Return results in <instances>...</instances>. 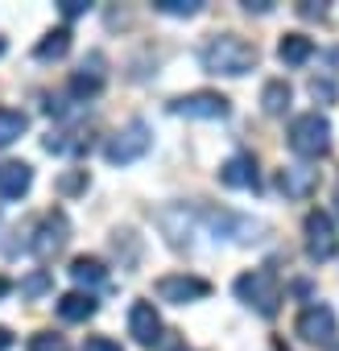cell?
<instances>
[{"mask_svg":"<svg viewBox=\"0 0 339 351\" xmlns=\"http://www.w3.org/2000/svg\"><path fill=\"white\" fill-rule=\"evenodd\" d=\"M199 62L207 75H224V79H240L257 66V46L244 42L240 34H211L199 50Z\"/></svg>","mask_w":339,"mask_h":351,"instance_id":"1","label":"cell"},{"mask_svg":"<svg viewBox=\"0 0 339 351\" xmlns=\"http://www.w3.org/2000/svg\"><path fill=\"white\" fill-rule=\"evenodd\" d=\"M290 149L306 161H318L331 153V120L323 112H302L290 120Z\"/></svg>","mask_w":339,"mask_h":351,"instance_id":"2","label":"cell"},{"mask_svg":"<svg viewBox=\"0 0 339 351\" xmlns=\"http://www.w3.org/2000/svg\"><path fill=\"white\" fill-rule=\"evenodd\" d=\"M236 298H240L244 306H253L257 314L273 318L277 306H281V281H277V273H273L269 265H265V269H248V273L236 277Z\"/></svg>","mask_w":339,"mask_h":351,"instance_id":"3","label":"cell"},{"mask_svg":"<svg viewBox=\"0 0 339 351\" xmlns=\"http://www.w3.org/2000/svg\"><path fill=\"white\" fill-rule=\"evenodd\" d=\"M149 145H153V128H149L145 120H128V124L108 141L104 157H108L112 165H132L137 157H145V153H149Z\"/></svg>","mask_w":339,"mask_h":351,"instance_id":"4","label":"cell"},{"mask_svg":"<svg viewBox=\"0 0 339 351\" xmlns=\"http://www.w3.org/2000/svg\"><path fill=\"white\" fill-rule=\"evenodd\" d=\"M298 335L314 347H335L339 343V318L327 302H310L302 314H298Z\"/></svg>","mask_w":339,"mask_h":351,"instance_id":"5","label":"cell"},{"mask_svg":"<svg viewBox=\"0 0 339 351\" xmlns=\"http://www.w3.org/2000/svg\"><path fill=\"white\" fill-rule=\"evenodd\" d=\"M67 240H71V223H67V215H62V211H46V215L38 219V228H34L30 252H34L38 261H54V256L67 248Z\"/></svg>","mask_w":339,"mask_h":351,"instance_id":"6","label":"cell"},{"mask_svg":"<svg viewBox=\"0 0 339 351\" xmlns=\"http://www.w3.org/2000/svg\"><path fill=\"white\" fill-rule=\"evenodd\" d=\"M203 223L224 236V240H236V244H253L265 236V223L261 219H248V215H236V211H203Z\"/></svg>","mask_w":339,"mask_h":351,"instance_id":"7","label":"cell"},{"mask_svg":"<svg viewBox=\"0 0 339 351\" xmlns=\"http://www.w3.org/2000/svg\"><path fill=\"white\" fill-rule=\"evenodd\" d=\"M302 232H306V256H310V261H331V256H339V232H335V223H331L327 211H310L306 223H302Z\"/></svg>","mask_w":339,"mask_h":351,"instance_id":"8","label":"cell"},{"mask_svg":"<svg viewBox=\"0 0 339 351\" xmlns=\"http://www.w3.org/2000/svg\"><path fill=\"white\" fill-rule=\"evenodd\" d=\"M153 293L161 302H170V306H187V302H203L211 293V285L203 277H195V273H170V277H157Z\"/></svg>","mask_w":339,"mask_h":351,"instance_id":"9","label":"cell"},{"mask_svg":"<svg viewBox=\"0 0 339 351\" xmlns=\"http://www.w3.org/2000/svg\"><path fill=\"white\" fill-rule=\"evenodd\" d=\"M170 112L187 116V120H224L228 116V99L220 91H191V95L170 104Z\"/></svg>","mask_w":339,"mask_h":351,"instance_id":"10","label":"cell"},{"mask_svg":"<svg viewBox=\"0 0 339 351\" xmlns=\"http://www.w3.org/2000/svg\"><path fill=\"white\" fill-rule=\"evenodd\" d=\"M220 182L232 191H261V173H257V157L253 153H232L220 165Z\"/></svg>","mask_w":339,"mask_h":351,"instance_id":"11","label":"cell"},{"mask_svg":"<svg viewBox=\"0 0 339 351\" xmlns=\"http://www.w3.org/2000/svg\"><path fill=\"white\" fill-rule=\"evenodd\" d=\"M128 335L141 347H157L161 343V318H157L153 302H132V310H128Z\"/></svg>","mask_w":339,"mask_h":351,"instance_id":"12","label":"cell"},{"mask_svg":"<svg viewBox=\"0 0 339 351\" xmlns=\"http://www.w3.org/2000/svg\"><path fill=\"white\" fill-rule=\"evenodd\" d=\"M104 91V54H91L75 75H71V95L75 99H95Z\"/></svg>","mask_w":339,"mask_h":351,"instance_id":"13","label":"cell"},{"mask_svg":"<svg viewBox=\"0 0 339 351\" xmlns=\"http://www.w3.org/2000/svg\"><path fill=\"white\" fill-rule=\"evenodd\" d=\"M34 186V165L25 161H0V199H21Z\"/></svg>","mask_w":339,"mask_h":351,"instance_id":"14","label":"cell"},{"mask_svg":"<svg viewBox=\"0 0 339 351\" xmlns=\"http://www.w3.org/2000/svg\"><path fill=\"white\" fill-rule=\"evenodd\" d=\"M277 186H281L285 199H310V191L318 186V169H310V165H285L277 173Z\"/></svg>","mask_w":339,"mask_h":351,"instance_id":"15","label":"cell"},{"mask_svg":"<svg viewBox=\"0 0 339 351\" xmlns=\"http://www.w3.org/2000/svg\"><path fill=\"white\" fill-rule=\"evenodd\" d=\"M310 54H314V42H310L306 34H285V38L277 42V58H281L285 66H302V62H310Z\"/></svg>","mask_w":339,"mask_h":351,"instance_id":"16","label":"cell"},{"mask_svg":"<svg viewBox=\"0 0 339 351\" xmlns=\"http://www.w3.org/2000/svg\"><path fill=\"white\" fill-rule=\"evenodd\" d=\"M95 310H100V306H95V298H91V293H83V289H75V293H62V298H58V314H62L67 322H87Z\"/></svg>","mask_w":339,"mask_h":351,"instance_id":"17","label":"cell"},{"mask_svg":"<svg viewBox=\"0 0 339 351\" xmlns=\"http://www.w3.org/2000/svg\"><path fill=\"white\" fill-rule=\"evenodd\" d=\"M71 50V29L67 25H58V29H50L38 46H34V58H42V62H54V58H62Z\"/></svg>","mask_w":339,"mask_h":351,"instance_id":"18","label":"cell"},{"mask_svg":"<svg viewBox=\"0 0 339 351\" xmlns=\"http://www.w3.org/2000/svg\"><path fill=\"white\" fill-rule=\"evenodd\" d=\"M30 128V116L17 108H0V149H9L13 141H21Z\"/></svg>","mask_w":339,"mask_h":351,"instance_id":"19","label":"cell"},{"mask_svg":"<svg viewBox=\"0 0 339 351\" xmlns=\"http://www.w3.org/2000/svg\"><path fill=\"white\" fill-rule=\"evenodd\" d=\"M261 108H265V116H281V112L290 108V83H285V79L265 83V91H261Z\"/></svg>","mask_w":339,"mask_h":351,"instance_id":"20","label":"cell"},{"mask_svg":"<svg viewBox=\"0 0 339 351\" xmlns=\"http://www.w3.org/2000/svg\"><path fill=\"white\" fill-rule=\"evenodd\" d=\"M71 277H75L79 285H100V281L108 277V269H104L95 256H75V261H71Z\"/></svg>","mask_w":339,"mask_h":351,"instance_id":"21","label":"cell"},{"mask_svg":"<svg viewBox=\"0 0 339 351\" xmlns=\"http://www.w3.org/2000/svg\"><path fill=\"white\" fill-rule=\"evenodd\" d=\"M153 9L165 13V17H199L203 0H153Z\"/></svg>","mask_w":339,"mask_h":351,"instance_id":"22","label":"cell"},{"mask_svg":"<svg viewBox=\"0 0 339 351\" xmlns=\"http://www.w3.org/2000/svg\"><path fill=\"white\" fill-rule=\"evenodd\" d=\"M30 351H71V347H67L62 335H54V330H38V335H30Z\"/></svg>","mask_w":339,"mask_h":351,"instance_id":"23","label":"cell"},{"mask_svg":"<svg viewBox=\"0 0 339 351\" xmlns=\"http://www.w3.org/2000/svg\"><path fill=\"white\" fill-rule=\"evenodd\" d=\"M310 95H314L318 104H335V99H339V87H335L331 79H310Z\"/></svg>","mask_w":339,"mask_h":351,"instance_id":"24","label":"cell"},{"mask_svg":"<svg viewBox=\"0 0 339 351\" xmlns=\"http://www.w3.org/2000/svg\"><path fill=\"white\" fill-rule=\"evenodd\" d=\"M46 289H50V273H46V269H38L34 277H25V281H21V293H30V298L46 293Z\"/></svg>","mask_w":339,"mask_h":351,"instance_id":"25","label":"cell"},{"mask_svg":"<svg viewBox=\"0 0 339 351\" xmlns=\"http://www.w3.org/2000/svg\"><path fill=\"white\" fill-rule=\"evenodd\" d=\"M83 351H120V343L108 339V335H91V339L83 343Z\"/></svg>","mask_w":339,"mask_h":351,"instance_id":"26","label":"cell"},{"mask_svg":"<svg viewBox=\"0 0 339 351\" xmlns=\"http://www.w3.org/2000/svg\"><path fill=\"white\" fill-rule=\"evenodd\" d=\"M58 9H62V17H83L91 5H87V0H58Z\"/></svg>","mask_w":339,"mask_h":351,"instance_id":"27","label":"cell"},{"mask_svg":"<svg viewBox=\"0 0 339 351\" xmlns=\"http://www.w3.org/2000/svg\"><path fill=\"white\" fill-rule=\"evenodd\" d=\"M244 9H248V13H269L273 0H244Z\"/></svg>","mask_w":339,"mask_h":351,"instance_id":"28","label":"cell"},{"mask_svg":"<svg viewBox=\"0 0 339 351\" xmlns=\"http://www.w3.org/2000/svg\"><path fill=\"white\" fill-rule=\"evenodd\" d=\"M83 178H87V169H83V173H75V178H62V191H79V186H83Z\"/></svg>","mask_w":339,"mask_h":351,"instance_id":"29","label":"cell"},{"mask_svg":"<svg viewBox=\"0 0 339 351\" xmlns=\"http://www.w3.org/2000/svg\"><path fill=\"white\" fill-rule=\"evenodd\" d=\"M9 347H13V335H9L5 326H0V351H9Z\"/></svg>","mask_w":339,"mask_h":351,"instance_id":"30","label":"cell"},{"mask_svg":"<svg viewBox=\"0 0 339 351\" xmlns=\"http://www.w3.org/2000/svg\"><path fill=\"white\" fill-rule=\"evenodd\" d=\"M9 289H13V281H9V277H0V298H5Z\"/></svg>","mask_w":339,"mask_h":351,"instance_id":"31","label":"cell"},{"mask_svg":"<svg viewBox=\"0 0 339 351\" xmlns=\"http://www.w3.org/2000/svg\"><path fill=\"white\" fill-rule=\"evenodd\" d=\"M170 351H191V347H187V343H178V347H170Z\"/></svg>","mask_w":339,"mask_h":351,"instance_id":"32","label":"cell"},{"mask_svg":"<svg viewBox=\"0 0 339 351\" xmlns=\"http://www.w3.org/2000/svg\"><path fill=\"white\" fill-rule=\"evenodd\" d=\"M335 211H339V191H335Z\"/></svg>","mask_w":339,"mask_h":351,"instance_id":"33","label":"cell"}]
</instances>
